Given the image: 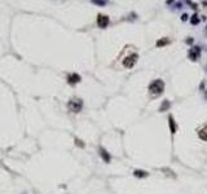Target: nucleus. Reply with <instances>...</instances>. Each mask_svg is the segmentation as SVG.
<instances>
[{"label":"nucleus","instance_id":"1","mask_svg":"<svg viewBox=\"0 0 207 194\" xmlns=\"http://www.w3.org/2000/svg\"><path fill=\"white\" fill-rule=\"evenodd\" d=\"M67 109H69V111L71 113H80L83 109V101L82 98H78V97H73L69 100V102H67Z\"/></svg>","mask_w":207,"mask_h":194},{"label":"nucleus","instance_id":"2","mask_svg":"<svg viewBox=\"0 0 207 194\" xmlns=\"http://www.w3.org/2000/svg\"><path fill=\"white\" fill-rule=\"evenodd\" d=\"M149 91L153 94H162L164 92V81L161 79H155L149 84Z\"/></svg>","mask_w":207,"mask_h":194},{"label":"nucleus","instance_id":"3","mask_svg":"<svg viewBox=\"0 0 207 194\" xmlns=\"http://www.w3.org/2000/svg\"><path fill=\"white\" fill-rule=\"evenodd\" d=\"M137 60H138V54L137 53H132V54L127 56L123 60V66L127 67V69H132V67L135 66V63L137 62Z\"/></svg>","mask_w":207,"mask_h":194},{"label":"nucleus","instance_id":"4","mask_svg":"<svg viewBox=\"0 0 207 194\" xmlns=\"http://www.w3.org/2000/svg\"><path fill=\"white\" fill-rule=\"evenodd\" d=\"M109 22H110V19H109V17L107 16H105V14H97V26L100 27V29H106L107 25H109Z\"/></svg>","mask_w":207,"mask_h":194},{"label":"nucleus","instance_id":"5","mask_svg":"<svg viewBox=\"0 0 207 194\" xmlns=\"http://www.w3.org/2000/svg\"><path fill=\"white\" fill-rule=\"evenodd\" d=\"M189 58L192 61H197L198 60V57L201 56V48L199 47H193V48L189 49V53H188Z\"/></svg>","mask_w":207,"mask_h":194},{"label":"nucleus","instance_id":"6","mask_svg":"<svg viewBox=\"0 0 207 194\" xmlns=\"http://www.w3.org/2000/svg\"><path fill=\"white\" fill-rule=\"evenodd\" d=\"M80 80H82V78H80V75L76 73H73V74H69V75H67V83L71 84V86L79 83Z\"/></svg>","mask_w":207,"mask_h":194},{"label":"nucleus","instance_id":"7","mask_svg":"<svg viewBox=\"0 0 207 194\" xmlns=\"http://www.w3.org/2000/svg\"><path fill=\"white\" fill-rule=\"evenodd\" d=\"M98 151H100V155H101V158H102V161L105 163H110L111 156H110L109 153L106 151V149H104L102 146H100V148H98Z\"/></svg>","mask_w":207,"mask_h":194},{"label":"nucleus","instance_id":"8","mask_svg":"<svg viewBox=\"0 0 207 194\" xmlns=\"http://www.w3.org/2000/svg\"><path fill=\"white\" fill-rule=\"evenodd\" d=\"M168 125H169V132H171L172 135L176 133V131H177V125H176V122L172 115H169L168 117Z\"/></svg>","mask_w":207,"mask_h":194},{"label":"nucleus","instance_id":"9","mask_svg":"<svg viewBox=\"0 0 207 194\" xmlns=\"http://www.w3.org/2000/svg\"><path fill=\"white\" fill-rule=\"evenodd\" d=\"M169 107H171V102H169L168 100H163L162 105L159 106V111H161V113H163V111H167Z\"/></svg>","mask_w":207,"mask_h":194},{"label":"nucleus","instance_id":"10","mask_svg":"<svg viewBox=\"0 0 207 194\" xmlns=\"http://www.w3.org/2000/svg\"><path fill=\"white\" fill-rule=\"evenodd\" d=\"M198 137L203 141H207V127H203L198 131Z\"/></svg>","mask_w":207,"mask_h":194},{"label":"nucleus","instance_id":"11","mask_svg":"<svg viewBox=\"0 0 207 194\" xmlns=\"http://www.w3.org/2000/svg\"><path fill=\"white\" fill-rule=\"evenodd\" d=\"M171 43V40H169L168 38H162V39H159L157 43H155V45L157 47H159V48H161V47H164V45H168V44Z\"/></svg>","mask_w":207,"mask_h":194},{"label":"nucleus","instance_id":"12","mask_svg":"<svg viewBox=\"0 0 207 194\" xmlns=\"http://www.w3.org/2000/svg\"><path fill=\"white\" fill-rule=\"evenodd\" d=\"M133 175L136 176V177H146V176L149 175V173L146 171H142V169H135L133 171Z\"/></svg>","mask_w":207,"mask_h":194},{"label":"nucleus","instance_id":"13","mask_svg":"<svg viewBox=\"0 0 207 194\" xmlns=\"http://www.w3.org/2000/svg\"><path fill=\"white\" fill-rule=\"evenodd\" d=\"M190 23L192 25H198L199 23V18H198V14H197V13H194V14L192 16V18H190Z\"/></svg>","mask_w":207,"mask_h":194},{"label":"nucleus","instance_id":"14","mask_svg":"<svg viewBox=\"0 0 207 194\" xmlns=\"http://www.w3.org/2000/svg\"><path fill=\"white\" fill-rule=\"evenodd\" d=\"M91 1H92L93 4L100 5V6H104V5L107 4V0H91Z\"/></svg>","mask_w":207,"mask_h":194},{"label":"nucleus","instance_id":"15","mask_svg":"<svg viewBox=\"0 0 207 194\" xmlns=\"http://www.w3.org/2000/svg\"><path fill=\"white\" fill-rule=\"evenodd\" d=\"M75 144H76L78 146H79V148H84V144L79 140V138H75Z\"/></svg>","mask_w":207,"mask_h":194},{"label":"nucleus","instance_id":"16","mask_svg":"<svg viewBox=\"0 0 207 194\" xmlns=\"http://www.w3.org/2000/svg\"><path fill=\"white\" fill-rule=\"evenodd\" d=\"M186 19H188V14H185V13H184V14L181 16V21H186Z\"/></svg>","mask_w":207,"mask_h":194},{"label":"nucleus","instance_id":"17","mask_svg":"<svg viewBox=\"0 0 207 194\" xmlns=\"http://www.w3.org/2000/svg\"><path fill=\"white\" fill-rule=\"evenodd\" d=\"M186 43H188V44H192V43H193V38H189L188 40H186Z\"/></svg>","mask_w":207,"mask_h":194},{"label":"nucleus","instance_id":"18","mask_svg":"<svg viewBox=\"0 0 207 194\" xmlns=\"http://www.w3.org/2000/svg\"><path fill=\"white\" fill-rule=\"evenodd\" d=\"M172 1H174V0H167V4H171Z\"/></svg>","mask_w":207,"mask_h":194},{"label":"nucleus","instance_id":"19","mask_svg":"<svg viewBox=\"0 0 207 194\" xmlns=\"http://www.w3.org/2000/svg\"><path fill=\"white\" fill-rule=\"evenodd\" d=\"M206 97H207V94H206Z\"/></svg>","mask_w":207,"mask_h":194}]
</instances>
